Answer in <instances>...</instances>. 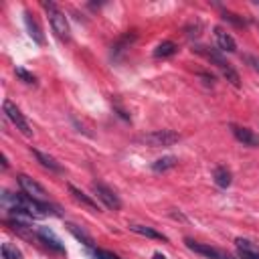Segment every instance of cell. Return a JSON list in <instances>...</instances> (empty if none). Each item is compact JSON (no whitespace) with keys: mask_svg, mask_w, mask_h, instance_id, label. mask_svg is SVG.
<instances>
[{"mask_svg":"<svg viewBox=\"0 0 259 259\" xmlns=\"http://www.w3.org/2000/svg\"><path fill=\"white\" fill-rule=\"evenodd\" d=\"M178 140H180V134L174 130H154V132H148V134H142L136 138L138 144H144L150 148H168V146L176 144Z\"/></svg>","mask_w":259,"mask_h":259,"instance_id":"obj_1","label":"cell"},{"mask_svg":"<svg viewBox=\"0 0 259 259\" xmlns=\"http://www.w3.org/2000/svg\"><path fill=\"white\" fill-rule=\"evenodd\" d=\"M24 24H26V30H28L30 38H32L36 45H45V34H42V30H40L38 22L32 18V14H30L28 10L24 12Z\"/></svg>","mask_w":259,"mask_h":259,"instance_id":"obj_12","label":"cell"},{"mask_svg":"<svg viewBox=\"0 0 259 259\" xmlns=\"http://www.w3.org/2000/svg\"><path fill=\"white\" fill-rule=\"evenodd\" d=\"M91 190H93V194L103 202V206H107V208H111V210H119V208H121V200H119L117 194H115L111 188H107L105 184L93 182V184H91Z\"/></svg>","mask_w":259,"mask_h":259,"instance_id":"obj_5","label":"cell"},{"mask_svg":"<svg viewBox=\"0 0 259 259\" xmlns=\"http://www.w3.org/2000/svg\"><path fill=\"white\" fill-rule=\"evenodd\" d=\"M176 162H178V160H176L174 156H164V158H158L156 162H152V170H154V172H166V170L174 168Z\"/></svg>","mask_w":259,"mask_h":259,"instance_id":"obj_18","label":"cell"},{"mask_svg":"<svg viewBox=\"0 0 259 259\" xmlns=\"http://www.w3.org/2000/svg\"><path fill=\"white\" fill-rule=\"evenodd\" d=\"M176 51H178L176 42H172V40H164V42H160V45L154 49V57H156V59H166V57L176 55Z\"/></svg>","mask_w":259,"mask_h":259,"instance_id":"obj_16","label":"cell"},{"mask_svg":"<svg viewBox=\"0 0 259 259\" xmlns=\"http://www.w3.org/2000/svg\"><path fill=\"white\" fill-rule=\"evenodd\" d=\"M235 245H237V251H239V257L241 259H259V247L249 241V239H235Z\"/></svg>","mask_w":259,"mask_h":259,"instance_id":"obj_9","label":"cell"},{"mask_svg":"<svg viewBox=\"0 0 259 259\" xmlns=\"http://www.w3.org/2000/svg\"><path fill=\"white\" fill-rule=\"evenodd\" d=\"M14 73H16V77H18V79H22V81H24V83H28V85H34V83H36V77H34L32 73H28L26 69H22V67H16V69H14Z\"/></svg>","mask_w":259,"mask_h":259,"instance_id":"obj_22","label":"cell"},{"mask_svg":"<svg viewBox=\"0 0 259 259\" xmlns=\"http://www.w3.org/2000/svg\"><path fill=\"white\" fill-rule=\"evenodd\" d=\"M2 259H22V253L12 243H2Z\"/></svg>","mask_w":259,"mask_h":259,"instance_id":"obj_20","label":"cell"},{"mask_svg":"<svg viewBox=\"0 0 259 259\" xmlns=\"http://www.w3.org/2000/svg\"><path fill=\"white\" fill-rule=\"evenodd\" d=\"M257 6H259V2H257Z\"/></svg>","mask_w":259,"mask_h":259,"instance_id":"obj_27","label":"cell"},{"mask_svg":"<svg viewBox=\"0 0 259 259\" xmlns=\"http://www.w3.org/2000/svg\"><path fill=\"white\" fill-rule=\"evenodd\" d=\"M16 180H18V184H20V188H22L24 194H28V196H32V198H36L40 202H47V190L36 180H32L26 174H18Z\"/></svg>","mask_w":259,"mask_h":259,"instance_id":"obj_7","label":"cell"},{"mask_svg":"<svg viewBox=\"0 0 259 259\" xmlns=\"http://www.w3.org/2000/svg\"><path fill=\"white\" fill-rule=\"evenodd\" d=\"M69 192H71V196L75 198V200H79L81 204H85L87 208H91V210H99V206H97V202L93 200V198H89L85 192H81L79 188H75L73 184H69Z\"/></svg>","mask_w":259,"mask_h":259,"instance_id":"obj_17","label":"cell"},{"mask_svg":"<svg viewBox=\"0 0 259 259\" xmlns=\"http://www.w3.org/2000/svg\"><path fill=\"white\" fill-rule=\"evenodd\" d=\"M93 257L95 259H119L117 255H113V253H109L105 249H93Z\"/></svg>","mask_w":259,"mask_h":259,"instance_id":"obj_23","label":"cell"},{"mask_svg":"<svg viewBox=\"0 0 259 259\" xmlns=\"http://www.w3.org/2000/svg\"><path fill=\"white\" fill-rule=\"evenodd\" d=\"M36 239L42 241V243H45L49 249H53L55 253H65V247H63L61 239H59L49 227H40V229L36 231Z\"/></svg>","mask_w":259,"mask_h":259,"instance_id":"obj_8","label":"cell"},{"mask_svg":"<svg viewBox=\"0 0 259 259\" xmlns=\"http://www.w3.org/2000/svg\"><path fill=\"white\" fill-rule=\"evenodd\" d=\"M4 115L16 125V130H20L24 136H32V127L28 125V121H26V117L20 113V109L10 101V99H6L4 101Z\"/></svg>","mask_w":259,"mask_h":259,"instance_id":"obj_4","label":"cell"},{"mask_svg":"<svg viewBox=\"0 0 259 259\" xmlns=\"http://www.w3.org/2000/svg\"><path fill=\"white\" fill-rule=\"evenodd\" d=\"M212 178H214V184L221 186V188H229L231 182H233V176L225 166H217L214 172H212Z\"/></svg>","mask_w":259,"mask_h":259,"instance_id":"obj_14","label":"cell"},{"mask_svg":"<svg viewBox=\"0 0 259 259\" xmlns=\"http://www.w3.org/2000/svg\"><path fill=\"white\" fill-rule=\"evenodd\" d=\"M194 51H196L198 55H204V57H206L208 61H212V63H214V65H217V67H219V69L223 71V75L227 77V81H231V83H233L235 87H239V85H241L239 73H237V71H235V69L231 67V63H227V61H225V59H223V57H221V55H219L217 51H210L208 47H196Z\"/></svg>","mask_w":259,"mask_h":259,"instance_id":"obj_2","label":"cell"},{"mask_svg":"<svg viewBox=\"0 0 259 259\" xmlns=\"http://www.w3.org/2000/svg\"><path fill=\"white\" fill-rule=\"evenodd\" d=\"M130 231H134V233H138V235H144V237H148V239L168 241L166 235H162V233H158V231H154L152 227H146V225H130Z\"/></svg>","mask_w":259,"mask_h":259,"instance_id":"obj_15","label":"cell"},{"mask_svg":"<svg viewBox=\"0 0 259 259\" xmlns=\"http://www.w3.org/2000/svg\"><path fill=\"white\" fill-rule=\"evenodd\" d=\"M214 38H217V45H219L221 51H227V53H235V51H237L235 38H233L225 28L217 26V28H214Z\"/></svg>","mask_w":259,"mask_h":259,"instance_id":"obj_10","label":"cell"},{"mask_svg":"<svg viewBox=\"0 0 259 259\" xmlns=\"http://www.w3.org/2000/svg\"><path fill=\"white\" fill-rule=\"evenodd\" d=\"M233 136H235L243 146H249V148H257V146H259V138H257L249 127L233 125Z\"/></svg>","mask_w":259,"mask_h":259,"instance_id":"obj_11","label":"cell"},{"mask_svg":"<svg viewBox=\"0 0 259 259\" xmlns=\"http://www.w3.org/2000/svg\"><path fill=\"white\" fill-rule=\"evenodd\" d=\"M245 61L255 69V71H259V57H253V55H245Z\"/></svg>","mask_w":259,"mask_h":259,"instance_id":"obj_25","label":"cell"},{"mask_svg":"<svg viewBox=\"0 0 259 259\" xmlns=\"http://www.w3.org/2000/svg\"><path fill=\"white\" fill-rule=\"evenodd\" d=\"M32 154H34V158L38 160V164H40V166H45V168H49L51 172H63L61 164H59V162H57L53 156L42 154V152H38V150H32Z\"/></svg>","mask_w":259,"mask_h":259,"instance_id":"obj_13","label":"cell"},{"mask_svg":"<svg viewBox=\"0 0 259 259\" xmlns=\"http://www.w3.org/2000/svg\"><path fill=\"white\" fill-rule=\"evenodd\" d=\"M184 243H186V247L190 249V251H194V253H198V255H202V257H206V259H233L227 251H223V249H217V247H210V245H204V243H196V241H192V239H184Z\"/></svg>","mask_w":259,"mask_h":259,"instance_id":"obj_6","label":"cell"},{"mask_svg":"<svg viewBox=\"0 0 259 259\" xmlns=\"http://www.w3.org/2000/svg\"><path fill=\"white\" fill-rule=\"evenodd\" d=\"M136 38V32H127V34H123L115 45H113V55H117V53H121V51H125V49H130V45H132V40Z\"/></svg>","mask_w":259,"mask_h":259,"instance_id":"obj_19","label":"cell"},{"mask_svg":"<svg viewBox=\"0 0 259 259\" xmlns=\"http://www.w3.org/2000/svg\"><path fill=\"white\" fill-rule=\"evenodd\" d=\"M42 6H45V10H47V14H49V20H51V26H53L57 38H61V40H69L71 34H69V22H67V16L57 8L55 2H45Z\"/></svg>","mask_w":259,"mask_h":259,"instance_id":"obj_3","label":"cell"},{"mask_svg":"<svg viewBox=\"0 0 259 259\" xmlns=\"http://www.w3.org/2000/svg\"><path fill=\"white\" fill-rule=\"evenodd\" d=\"M152 259H166V255H162V253H154Z\"/></svg>","mask_w":259,"mask_h":259,"instance_id":"obj_26","label":"cell"},{"mask_svg":"<svg viewBox=\"0 0 259 259\" xmlns=\"http://www.w3.org/2000/svg\"><path fill=\"white\" fill-rule=\"evenodd\" d=\"M223 18H225V20H229V22H233V24H237V26H243V24H245V20H243V18H237V14L227 12V10L223 12Z\"/></svg>","mask_w":259,"mask_h":259,"instance_id":"obj_24","label":"cell"},{"mask_svg":"<svg viewBox=\"0 0 259 259\" xmlns=\"http://www.w3.org/2000/svg\"><path fill=\"white\" fill-rule=\"evenodd\" d=\"M67 229H69V231H71V233L75 235V239H79V241H81L83 245H87V247H91V245H93V243H91V237H89L87 233H83V231H79V229H77V225H73V223H69V225H67Z\"/></svg>","mask_w":259,"mask_h":259,"instance_id":"obj_21","label":"cell"}]
</instances>
